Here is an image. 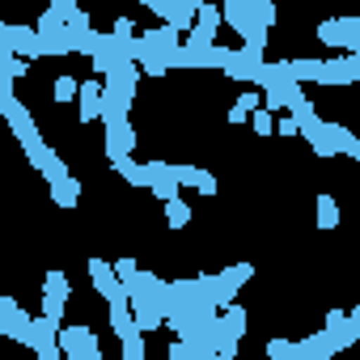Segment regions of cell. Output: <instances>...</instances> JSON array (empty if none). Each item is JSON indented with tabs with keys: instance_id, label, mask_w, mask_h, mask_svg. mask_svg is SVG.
I'll list each match as a JSON object with an SVG mask.
<instances>
[{
	"instance_id": "7402d4cb",
	"label": "cell",
	"mask_w": 360,
	"mask_h": 360,
	"mask_svg": "<svg viewBox=\"0 0 360 360\" xmlns=\"http://www.w3.org/2000/svg\"><path fill=\"white\" fill-rule=\"evenodd\" d=\"M339 225V204L330 195H318V229H335Z\"/></svg>"
},
{
	"instance_id": "f546056e",
	"label": "cell",
	"mask_w": 360,
	"mask_h": 360,
	"mask_svg": "<svg viewBox=\"0 0 360 360\" xmlns=\"http://www.w3.org/2000/svg\"><path fill=\"white\" fill-rule=\"evenodd\" d=\"M115 34H131V39H136V30H131V22H127V18H119V22H115Z\"/></svg>"
},
{
	"instance_id": "6da1fadb",
	"label": "cell",
	"mask_w": 360,
	"mask_h": 360,
	"mask_svg": "<svg viewBox=\"0 0 360 360\" xmlns=\"http://www.w3.org/2000/svg\"><path fill=\"white\" fill-rule=\"evenodd\" d=\"M5 119H9V127H13V136L22 140V148H26V157H30V165H39V161H43V153H47V144H43V136H39V123H34V115H30V106L13 98V102L5 106Z\"/></svg>"
},
{
	"instance_id": "8992f818",
	"label": "cell",
	"mask_w": 360,
	"mask_h": 360,
	"mask_svg": "<svg viewBox=\"0 0 360 360\" xmlns=\"http://www.w3.org/2000/svg\"><path fill=\"white\" fill-rule=\"evenodd\" d=\"M89 280H94V288L102 292V301H110V305L127 301V292L119 288V280H115V267H110L106 259H89Z\"/></svg>"
},
{
	"instance_id": "7a4b0ae2",
	"label": "cell",
	"mask_w": 360,
	"mask_h": 360,
	"mask_svg": "<svg viewBox=\"0 0 360 360\" xmlns=\"http://www.w3.org/2000/svg\"><path fill=\"white\" fill-rule=\"evenodd\" d=\"M360 22L356 18H330L318 26V39L330 43V47H343V56H360Z\"/></svg>"
},
{
	"instance_id": "484cf974",
	"label": "cell",
	"mask_w": 360,
	"mask_h": 360,
	"mask_svg": "<svg viewBox=\"0 0 360 360\" xmlns=\"http://www.w3.org/2000/svg\"><path fill=\"white\" fill-rule=\"evenodd\" d=\"M68 98H77V81L72 77H60L56 81V102H68Z\"/></svg>"
},
{
	"instance_id": "277c9868",
	"label": "cell",
	"mask_w": 360,
	"mask_h": 360,
	"mask_svg": "<svg viewBox=\"0 0 360 360\" xmlns=\"http://www.w3.org/2000/svg\"><path fill=\"white\" fill-rule=\"evenodd\" d=\"M127 309H131V326H136L140 335H148V330H161V326H165L161 305H157L153 297H144V292H131V297H127Z\"/></svg>"
},
{
	"instance_id": "cb8c5ba5",
	"label": "cell",
	"mask_w": 360,
	"mask_h": 360,
	"mask_svg": "<svg viewBox=\"0 0 360 360\" xmlns=\"http://www.w3.org/2000/svg\"><path fill=\"white\" fill-rule=\"evenodd\" d=\"M250 127H255V136H271V131H276V123H271L267 110H255V115H250Z\"/></svg>"
},
{
	"instance_id": "83f0119b",
	"label": "cell",
	"mask_w": 360,
	"mask_h": 360,
	"mask_svg": "<svg viewBox=\"0 0 360 360\" xmlns=\"http://www.w3.org/2000/svg\"><path fill=\"white\" fill-rule=\"evenodd\" d=\"M165 360H191V347H187L183 339H174V343H169V352H165Z\"/></svg>"
},
{
	"instance_id": "ba28073f",
	"label": "cell",
	"mask_w": 360,
	"mask_h": 360,
	"mask_svg": "<svg viewBox=\"0 0 360 360\" xmlns=\"http://www.w3.org/2000/svg\"><path fill=\"white\" fill-rule=\"evenodd\" d=\"M352 81H360V56L322 60V85H352Z\"/></svg>"
},
{
	"instance_id": "4dcf8cb0",
	"label": "cell",
	"mask_w": 360,
	"mask_h": 360,
	"mask_svg": "<svg viewBox=\"0 0 360 360\" xmlns=\"http://www.w3.org/2000/svg\"><path fill=\"white\" fill-rule=\"evenodd\" d=\"M64 360H81V356H64Z\"/></svg>"
},
{
	"instance_id": "d4e9b609",
	"label": "cell",
	"mask_w": 360,
	"mask_h": 360,
	"mask_svg": "<svg viewBox=\"0 0 360 360\" xmlns=\"http://www.w3.org/2000/svg\"><path fill=\"white\" fill-rule=\"evenodd\" d=\"M267 356L271 360H288L292 356V343L288 339H267Z\"/></svg>"
},
{
	"instance_id": "44dd1931",
	"label": "cell",
	"mask_w": 360,
	"mask_h": 360,
	"mask_svg": "<svg viewBox=\"0 0 360 360\" xmlns=\"http://www.w3.org/2000/svg\"><path fill=\"white\" fill-rule=\"evenodd\" d=\"M195 26L217 34V26H221V9H217V5H208V0H200V5H195Z\"/></svg>"
},
{
	"instance_id": "2e32d148",
	"label": "cell",
	"mask_w": 360,
	"mask_h": 360,
	"mask_svg": "<svg viewBox=\"0 0 360 360\" xmlns=\"http://www.w3.org/2000/svg\"><path fill=\"white\" fill-rule=\"evenodd\" d=\"M34 169L47 178V187H51V183H60V178H68V165H64V157H60V153H51V148L43 153V161H39Z\"/></svg>"
},
{
	"instance_id": "5b68a950",
	"label": "cell",
	"mask_w": 360,
	"mask_h": 360,
	"mask_svg": "<svg viewBox=\"0 0 360 360\" xmlns=\"http://www.w3.org/2000/svg\"><path fill=\"white\" fill-rule=\"evenodd\" d=\"M0 330H5L9 339H18V343L30 339V314L13 297H0Z\"/></svg>"
},
{
	"instance_id": "9c48e42d",
	"label": "cell",
	"mask_w": 360,
	"mask_h": 360,
	"mask_svg": "<svg viewBox=\"0 0 360 360\" xmlns=\"http://www.w3.org/2000/svg\"><path fill=\"white\" fill-rule=\"evenodd\" d=\"M131 148H136V127H131V123L106 127V157H110V165L123 161V157H131Z\"/></svg>"
},
{
	"instance_id": "ffe728a7",
	"label": "cell",
	"mask_w": 360,
	"mask_h": 360,
	"mask_svg": "<svg viewBox=\"0 0 360 360\" xmlns=\"http://www.w3.org/2000/svg\"><path fill=\"white\" fill-rule=\"evenodd\" d=\"M119 343H123V360H144V335L131 326V330H123L119 335Z\"/></svg>"
},
{
	"instance_id": "603a6c76",
	"label": "cell",
	"mask_w": 360,
	"mask_h": 360,
	"mask_svg": "<svg viewBox=\"0 0 360 360\" xmlns=\"http://www.w3.org/2000/svg\"><path fill=\"white\" fill-rule=\"evenodd\" d=\"M200 174H204L200 165H169V178H174L178 187H195V183H200Z\"/></svg>"
},
{
	"instance_id": "5bb4252c",
	"label": "cell",
	"mask_w": 360,
	"mask_h": 360,
	"mask_svg": "<svg viewBox=\"0 0 360 360\" xmlns=\"http://www.w3.org/2000/svg\"><path fill=\"white\" fill-rule=\"evenodd\" d=\"M77 200H81V183L68 174V178H60V183H51V204L56 208H77Z\"/></svg>"
},
{
	"instance_id": "9a60e30c",
	"label": "cell",
	"mask_w": 360,
	"mask_h": 360,
	"mask_svg": "<svg viewBox=\"0 0 360 360\" xmlns=\"http://www.w3.org/2000/svg\"><path fill=\"white\" fill-rule=\"evenodd\" d=\"M221 9V22H229L238 34H246V26H250V18H246V0H225V5H217Z\"/></svg>"
},
{
	"instance_id": "f1b7e54d",
	"label": "cell",
	"mask_w": 360,
	"mask_h": 360,
	"mask_svg": "<svg viewBox=\"0 0 360 360\" xmlns=\"http://www.w3.org/2000/svg\"><path fill=\"white\" fill-rule=\"evenodd\" d=\"M195 191H200V195H217V178H212L208 169L200 174V183H195Z\"/></svg>"
},
{
	"instance_id": "d6986e66",
	"label": "cell",
	"mask_w": 360,
	"mask_h": 360,
	"mask_svg": "<svg viewBox=\"0 0 360 360\" xmlns=\"http://www.w3.org/2000/svg\"><path fill=\"white\" fill-rule=\"evenodd\" d=\"M165 221H169V229H187V225H191V204L169 200V204H165Z\"/></svg>"
},
{
	"instance_id": "8fae6325",
	"label": "cell",
	"mask_w": 360,
	"mask_h": 360,
	"mask_svg": "<svg viewBox=\"0 0 360 360\" xmlns=\"http://www.w3.org/2000/svg\"><path fill=\"white\" fill-rule=\"evenodd\" d=\"M77 102H81V123L102 119V81H85V85H77Z\"/></svg>"
},
{
	"instance_id": "30bf717a",
	"label": "cell",
	"mask_w": 360,
	"mask_h": 360,
	"mask_svg": "<svg viewBox=\"0 0 360 360\" xmlns=\"http://www.w3.org/2000/svg\"><path fill=\"white\" fill-rule=\"evenodd\" d=\"M330 356H335V339H330L326 330H318V335L292 343V356H288V360H330Z\"/></svg>"
},
{
	"instance_id": "ac0fdd59",
	"label": "cell",
	"mask_w": 360,
	"mask_h": 360,
	"mask_svg": "<svg viewBox=\"0 0 360 360\" xmlns=\"http://www.w3.org/2000/svg\"><path fill=\"white\" fill-rule=\"evenodd\" d=\"M115 169L123 174V183H131V187H148V174H144V165H140L136 157H123V161H115Z\"/></svg>"
},
{
	"instance_id": "1f68e13d",
	"label": "cell",
	"mask_w": 360,
	"mask_h": 360,
	"mask_svg": "<svg viewBox=\"0 0 360 360\" xmlns=\"http://www.w3.org/2000/svg\"><path fill=\"white\" fill-rule=\"evenodd\" d=\"M0 34H5V22H0Z\"/></svg>"
},
{
	"instance_id": "e0dca14e",
	"label": "cell",
	"mask_w": 360,
	"mask_h": 360,
	"mask_svg": "<svg viewBox=\"0 0 360 360\" xmlns=\"http://www.w3.org/2000/svg\"><path fill=\"white\" fill-rule=\"evenodd\" d=\"M246 18L267 30V26L276 22V5H271V0H246Z\"/></svg>"
},
{
	"instance_id": "7c38bea8",
	"label": "cell",
	"mask_w": 360,
	"mask_h": 360,
	"mask_svg": "<svg viewBox=\"0 0 360 360\" xmlns=\"http://www.w3.org/2000/svg\"><path fill=\"white\" fill-rule=\"evenodd\" d=\"M322 136H326L330 153H347V157H360V140L352 136V127H343V123H322Z\"/></svg>"
},
{
	"instance_id": "4316f807",
	"label": "cell",
	"mask_w": 360,
	"mask_h": 360,
	"mask_svg": "<svg viewBox=\"0 0 360 360\" xmlns=\"http://www.w3.org/2000/svg\"><path fill=\"white\" fill-rule=\"evenodd\" d=\"M238 110H242V115H255V110H263V98H259V94H242V98H238Z\"/></svg>"
},
{
	"instance_id": "4fadbf2b",
	"label": "cell",
	"mask_w": 360,
	"mask_h": 360,
	"mask_svg": "<svg viewBox=\"0 0 360 360\" xmlns=\"http://www.w3.org/2000/svg\"><path fill=\"white\" fill-rule=\"evenodd\" d=\"M217 326H221V335H229V339L242 343V335H246V309L242 305H225L221 318H217Z\"/></svg>"
},
{
	"instance_id": "52a82bcc",
	"label": "cell",
	"mask_w": 360,
	"mask_h": 360,
	"mask_svg": "<svg viewBox=\"0 0 360 360\" xmlns=\"http://www.w3.org/2000/svg\"><path fill=\"white\" fill-rule=\"evenodd\" d=\"M56 347H60V356L98 352V335H94L89 326H60V335H56Z\"/></svg>"
},
{
	"instance_id": "3957f363",
	"label": "cell",
	"mask_w": 360,
	"mask_h": 360,
	"mask_svg": "<svg viewBox=\"0 0 360 360\" xmlns=\"http://www.w3.org/2000/svg\"><path fill=\"white\" fill-rule=\"evenodd\" d=\"M68 292H72L68 276H64V271H47V280H43V318H51L56 326L64 322V305H68Z\"/></svg>"
}]
</instances>
